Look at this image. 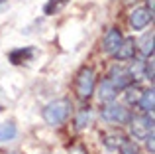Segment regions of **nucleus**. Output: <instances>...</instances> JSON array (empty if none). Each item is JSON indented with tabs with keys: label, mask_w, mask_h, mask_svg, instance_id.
Here are the masks:
<instances>
[{
	"label": "nucleus",
	"mask_w": 155,
	"mask_h": 154,
	"mask_svg": "<svg viewBox=\"0 0 155 154\" xmlns=\"http://www.w3.org/2000/svg\"><path fill=\"white\" fill-rule=\"evenodd\" d=\"M71 109H73V105L69 99H55L49 105H45V109H43V121L47 124H51V127H59V124H63L69 119Z\"/></svg>",
	"instance_id": "obj_1"
},
{
	"label": "nucleus",
	"mask_w": 155,
	"mask_h": 154,
	"mask_svg": "<svg viewBox=\"0 0 155 154\" xmlns=\"http://www.w3.org/2000/svg\"><path fill=\"white\" fill-rule=\"evenodd\" d=\"M96 87V73L92 67H83L81 69L79 77H77V83H75V91L81 99H88V97L94 93Z\"/></svg>",
	"instance_id": "obj_2"
},
{
	"label": "nucleus",
	"mask_w": 155,
	"mask_h": 154,
	"mask_svg": "<svg viewBox=\"0 0 155 154\" xmlns=\"http://www.w3.org/2000/svg\"><path fill=\"white\" fill-rule=\"evenodd\" d=\"M100 117L106 121V123H114V124H124L132 119L130 111L122 105H116V103H108L106 107L100 111Z\"/></svg>",
	"instance_id": "obj_3"
},
{
	"label": "nucleus",
	"mask_w": 155,
	"mask_h": 154,
	"mask_svg": "<svg viewBox=\"0 0 155 154\" xmlns=\"http://www.w3.org/2000/svg\"><path fill=\"white\" fill-rule=\"evenodd\" d=\"M130 128H132L134 138L143 140L149 132H153V117L151 115H143V117H136V119H130Z\"/></svg>",
	"instance_id": "obj_4"
},
{
	"label": "nucleus",
	"mask_w": 155,
	"mask_h": 154,
	"mask_svg": "<svg viewBox=\"0 0 155 154\" xmlns=\"http://www.w3.org/2000/svg\"><path fill=\"white\" fill-rule=\"evenodd\" d=\"M153 20V10H149L147 6H140L134 8L130 12V24H132L134 30H143L145 26H149Z\"/></svg>",
	"instance_id": "obj_5"
},
{
	"label": "nucleus",
	"mask_w": 155,
	"mask_h": 154,
	"mask_svg": "<svg viewBox=\"0 0 155 154\" xmlns=\"http://www.w3.org/2000/svg\"><path fill=\"white\" fill-rule=\"evenodd\" d=\"M122 40H124V38H122V32L118 30V28H110V30L106 32L104 40H102V50L108 55H114L118 51V47H120Z\"/></svg>",
	"instance_id": "obj_6"
},
{
	"label": "nucleus",
	"mask_w": 155,
	"mask_h": 154,
	"mask_svg": "<svg viewBox=\"0 0 155 154\" xmlns=\"http://www.w3.org/2000/svg\"><path fill=\"white\" fill-rule=\"evenodd\" d=\"M132 79H134L132 73H130L128 69H124V67L114 65L112 69H110V83H112L116 89H126V87H130Z\"/></svg>",
	"instance_id": "obj_7"
},
{
	"label": "nucleus",
	"mask_w": 155,
	"mask_h": 154,
	"mask_svg": "<svg viewBox=\"0 0 155 154\" xmlns=\"http://www.w3.org/2000/svg\"><path fill=\"white\" fill-rule=\"evenodd\" d=\"M116 95H118V89L110 83V79H104L102 83L98 85V93H96V97H98L100 103H112V101L116 99Z\"/></svg>",
	"instance_id": "obj_8"
},
{
	"label": "nucleus",
	"mask_w": 155,
	"mask_h": 154,
	"mask_svg": "<svg viewBox=\"0 0 155 154\" xmlns=\"http://www.w3.org/2000/svg\"><path fill=\"white\" fill-rule=\"evenodd\" d=\"M134 54H136V42L132 38H126V40H122L120 47H118V51L114 55L120 61H128V59H134Z\"/></svg>",
	"instance_id": "obj_9"
},
{
	"label": "nucleus",
	"mask_w": 155,
	"mask_h": 154,
	"mask_svg": "<svg viewBox=\"0 0 155 154\" xmlns=\"http://www.w3.org/2000/svg\"><path fill=\"white\" fill-rule=\"evenodd\" d=\"M140 109L145 113V115H153V109H155V93L153 89H147L140 95V101H137Z\"/></svg>",
	"instance_id": "obj_10"
},
{
	"label": "nucleus",
	"mask_w": 155,
	"mask_h": 154,
	"mask_svg": "<svg viewBox=\"0 0 155 154\" xmlns=\"http://www.w3.org/2000/svg\"><path fill=\"white\" fill-rule=\"evenodd\" d=\"M69 2H71V0H47V4L43 6V14H47V16L59 14V12L63 10Z\"/></svg>",
	"instance_id": "obj_11"
},
{
	"label": "nucleus",
	"mask_w": 155,
	"mask_h": 154,
	"mask_svg": "<svg viewBox=\"0 0 155 154\" xmlns=\"http://www.w3.org/2000/svg\"><path fill=\"white\" fill-rule=\"evenodd\" d=\"M18 135V128L14 123H2L0 124V142H8V140L16 138Z\"/></svg>",
	"instance_id": "obj_12"
},
{
	"label": "nucleus",
	"mask_w": 155,
	"mask_h": 154,
	"mask_svg": "<svg viewBox=\"0 0 155 154\" xmlns=\"http://www.w3.org/2000/svg\"><path fill=\"white\" fill-rule=\"evenodd\" d=\"M31 55H34V50H31V47H26V50H14L10 54V61L12 63H24V61H28V59L31 58Z\"/></svg>",
	"instance_id": "obj_13"
},
{
	"label": "nucleus",
	"mask_w": 155,
	"mask_h": 154,
	"mask_svg": "<svg viewBox=\"0 0 155 154\" xmlns=\"http://www.w3.org/2000/svg\"><path fill=\"white\" fill-rule=\"evenodd\" d=\"M140 50H141V54H143L145 58H151L153 55V32H149V34H145L143 38H141Z\"/></svg>",
	"instance_id": "obj_14"
},
{
	"label": "nucleus",
	"mask_w": 155,
	"mask_h": 154,
	"mask_svg": "<svg viewBox=\"0 0 155 154\" xmlns=\"http://www.w3.org/2000/svg\"><path fill=\"white\" fill-rule=\"evenodd\" d=\"M118 148H120L122 154H140V150H137V146H136V142H132V140H124V142H122Z\"/></svg>",
	"instance_id": "obj_15"
},
{
	"label": "nucleus",
	"mask_w": 155,
	"mask_h": 154,
	"mask_svg": "<svg viewBox=\"0 0 155 154\" xmlns=\"http://www.w3.org/2000/svg\"><path fill=\"white\" fill-rule=\"evenodd\" d=\"M128 89V93H126V101H128V103H137V101H140V95H141V91L140 89H136V87H126Z\"/></svg>",
	"instance_id": "obj_16"
},
{
	"label": "nucleus",
	"mask_w": 155,
	"mask_h": 154,
	"mask_svg": "<svg viewBox=\"0 0 155 154\" xmlns=\"http://www.w3.org/2000/svg\"><path fill=\"white\" fill-rule=\"evenodd\" d=\"M143 140H145V142H147V148H149V152L153 154V152H155V144H153V132H149V135L145 136Z\"/></svg>",
	"instance_id": "obj_17"
},
{
	"label": "nucleus",
	"mask_w": 155,
	"mask_h": 154,
	"mask_svg": "<svg viewBox=\"0 0 155 154\" xmlns=\"http://www.w3.org/2000/svg\"><path fill=\"white\" fill-rule=\"evenodd\" d=\"M4 2H6V0H0V4H4Z\"/></svg>",
	"instance_id": "obj_18"
},
{
	"label": "nucleus",
	"mask_w": 155,
	"mask_h": 154,
	"mask_svg": "<svg viewBox=\"0 0 155 154\" xmlns=\"http://www.w3.org/2000/svg\"><path fill=\"white\" fill-rule=\"evenodd\" d=\"M0 113H2V107H0Z\"/></svg>",
	"instance_id": "obj_19"
}]
</instances>
